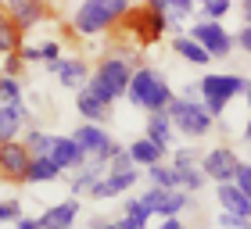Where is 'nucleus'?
<instances>
[{
    "label": "nucleus",
    "instance_id": "f257e3e1",
    "mask_svg": "<svg viewBox=\"0 0 251 229\" xmlns=\"http://www.w3.org/2000/svg\"><path fill=\"white\" fill-rule=\"evenodd\" d=\"M173 86H169V79L158 72V68H133V79H129V90H126V100H129L133 108H140L147 114L154 111H169V104H173Z\"/></svg>",
    "mask_w": 251,
    "mask_h": 229
},
{
    "label": "nucleus",
    "instance_id": "f03ea898",
    "mask_svg": "<svg viewBox=\"0 0 251 229\" xmlns=\"http://www.w3.org/2000/svg\"><path fill=\"white\" fill-rule=\"evenodd\" d=\"M129 7H133L129 0H83L72 15V29L75 36H97V32L119 29Z\"/></svg>",
    "mask_w": 251,
    "mask_h": 229
},
{
    "label": "nucleus",
    "instance_id": "7ed1b4c3",
    "mask_svg": "<svg viewBox=\"0 0 251 229\" xmlns=\"http://www.w3.org/2000/svg\"><path fill=\"white\" fill-rule=\"evenodd\" d=\"M129 79H133V65L126 61V57L111 54V57H104V61L97 65V72L90 75L86 90H90V93H97V97L111 108L119 97H126V90H129Z\"/></svg>",
    "mask_w": 251,
    "mask_h": 229
},
{
    "label": "nucleus",
    "instance_id": "20e7f679",
    "mask_svg": "<svg viewBox=\"0 0 251 229\" xmlns=\"http://www.w3.org/2000/svg\"><path fill=\"white\" fill-rule=\"evenodd\" d=\"M248 86H251V83H248L244 75H226V72H212V75H204L201 83H198L201 104L212 111V118H219L233 97H244Z\"/></svg>",
    "mask_w": 251,
    "mask_h": 229
},
{
    "label": "nucleus",
    "instance_id": "39448f33",
    "mask_svg": "<svg viewBox=\"0 0 251 229\" xmlns=\"http://www.w3.org/2000/svg\"><path fill=\"white\" fill-rule=\"evenodd\" d=\"M122 32H129V36L140 43V47H147V43H158L169 32V18L165 15H158V11H151L147 4L140 7H129V15L122 18Z\"/></svg>",
    "mask_w": 251,
    "mask_h": 229
},
{
    "label": "nucleus",
    "instance_id": "423d86ee",
    "mask_svg": "<svg viewBox=\"0 0 251 229\" xmlns=\"http://www.w3.org/2000/svg\"><path fill=\"white\" fill-rule=\"evenodd\" d=\"M169 118H173L176 133L190 136V140H198L212 129V111L201 104V100H183V97H173V104H169Z\"/></svg>",
    "mask_w": 251,
    "mask_h": 229
},
{
    "label": "nucleus",
    "instance_id": "0eeeda50",
    "mask_svg": "<svg viewBox=\"0 0 251 229\" xmlns=\"http://www.w3.org/2000/svg\"><path fill=\"white\" fill-rule=\"evenodd\" d=\"M187 36L198 43V47L208 54V57H226L233 50V32H226L223 22H208V18H201L198 25H194Z\"/></svg>",
    "mask_w": 251,
    "mask_h": 229
},
{
    "label": "nucleus",
    "instance_id": "6e6552de",
    "mask_svg": "<svg viewBox=\"0 0 251 229\" xmlns=\"http://www.w3.org/2000/svg\"><path fill=\"white\" fill-rule=\"evenodd\" d=\"M72 140L83 147L86 158H97V161H104V165H108L111 158H115V151H119V143L111 140V136L100 129V125H94V122H83V125L72 133Z\"/></svg>",
    "mask_w": 251,
    "mask_h": 229
},
{
    "label": "nucleus",
    "instance_id": "1a4fd4ad",
    "mask_svg": "<svg viewBox=\"0 0 251 229\" xmlns=\"http://www.w3.org/2000/svg\"><path fill=\"white\" fill-rule=\"evenodd\" d=\"M29 165H32V154L22 140H11V143H0V179L7 183H25L29 179Z\"/></svg>",
    "mask_w": 251,
    "mask_h": 229
},
{
    "label": "nucleus",
    "instance_id": "9d476101",
    "mask_svg": "<svg viewBox=\"0 0 251 229\" xmlns=\"http://www.w3.org/2000/svg\"><path fill=\"white\" fill-rule=\"evenodd\" d=\"M201 172L208 176L215 186L219 183H233V176H237V165H241V158H237L230 147H212L208 154H201Z\"/></svg>",
    "mask_w": 251,
    "mask_h": 229
},
{
    "label": "nucleus",
    "instance_id": "9b49d317",
    "mask_svg": "<svg viewBox=\"0 0 251 229\" xmlns=\"http://www.w3.org/2000/svg\"><path fill=\"white\" fill-rule=\"evenodd\" d=\"M4 11H7V18L18 25V32L25 36L29 29H36L40 22L50 15V4L47 0H7Z\"/></svg>",
    "mask_w": 251,
    "mask_h": 229
},
{
    "label": "nucleus",
    "instance_id": "f8f14e48",
    "mask_svg": "<svg viewBox=\"0 0 251 229\" xmlns=\"http://www.w3.org/2000/svg\"><path fill=\"white\" fill-rule=\"evenodd\" d=\"M29 125H32V111H29L25 100L22 104H0V143L22 140V133Z\"/></svg>",
    "mask_w": 251,
    "mask_h": 229
},
{
    "label": "nucleus",
    "instance_id": "ddd939ff",
    "mask_svg": "<svg viewBox=\"0 0 251 229\" xmlns=\"http://www.w3.org/2000/svg\"><path fill=\"white\" fill-rule=\"evenodd\" d=\"M50 75H58V83L65 90H83L90 83V65L83 61V57H58V61L43 65Z\"/></svg>",
    "mask_w": 251,
    "mask_h": 229
},
{
    "label": "nucleus",
    "instance_id": "4468645a",
    "mask_svg": "<svg viewBox=\"0 0 251 229\" xmlns=\"http://www.w3.org/2000/svg\"><path fill=\"white\" fill-rule=\"evenodd\" d=\"M136 179H140V172H136V168H129V172H108L104 179L94 183L90 197H94V201H108V197H119V193H129L136 186Z\"/></svg>",
    "mask_w": 251,
    "mask_h": 229
},
{
    "label": "nucleus",
    "instance_id": "2eb2a0df",
    "mask_svg": "<svg viewBox=\"0 0 251 229\" xmlns=\"http://www.w3.org/2000/svg\"><path fill=\"white\" fill-rule=\"evenodd\" d=\"M50 161L58 165L61 172H75V168L86 165V154H83V147H79L72 136H54V143H50Z\"/></svg>",
    "mask_w": 251,
    "mask_h": 229
},
{
    "label": "nucleus",
    "instance_id": "dca6fc26",
    "mask_svg": "<svg viewBox=\"0 0 251 229\" xmlns=\"http://www.w3.org/2000/svg\"><path fill=\"white\" fill-rule=\"evenodd\" d=\"M79 197H68L61 204H50L47 211L40 215V229H72V222L79 219Z\"/></svg>",
    "mask_w": 251,
    "mask_h": 229
},
{
    "label": "nucleus",
    "instance_id": "f3484780",
    "mask_svg": "<svg viewBox=\"0 0 251 229\" xmlns=\"http://www.w3.org/2000/svg\"><path fill=\"white\" fill-rule=\"evenodd\" d=\"M215 197H219L223 211L241 215V219H251V201L241 193V186H237V183H219V186H215Z\"/></svg>",
    "mask_w": 251,
    "mask_h": 229
},
{
    "label": "nucleus",
    "instance_id": "a211bd4d",
    "mask_svg": "<svg viewBox=\"0 0 251 229\" xmlns=\"http://www.w3.org/2000/svg\"><path fill=\"white\" fill-rule=\"evenodd\" d=\"M129 158H133V165H144V168H151V165H158L165 158V151L169 147H162V143H154V140H147V136H140V140H133L129 147Z\"/></svg>",
    "mask_w": 251,
    "mask_h": 229
},
{
    "label": "nucleus",
    "instance_id": "6ab92c4d",
    "mask_svg": "<svg viewBox=\"0 0 251 229\" xmlns=\"http://www.w3.org/2000/svg\"><path fill=\"white\" fill-rule=\"evenodd\" d=\"M75 111L79 114H83V118L86 122H94V125H100V122H104L108 118V104H104V100H100L97 93H90V90L83 86V90H79V93H75Z\"/></svg>",
    "mask_w": 251,
    "mask_h": 229
},
{
    "label": "nucleus",
    "instance_id": "aec40b11",
    "mask_svg": "<svg viewBox=\"0 0 251 229\" xmlns=\"http://www.w3.org/2000/svg\"><path fill=\"white\" fill-rule=\"evenodd\" d=\"M147 140H154V143H162V147H169L173 143V136H176V125H173V118H169V111H154V114H147Z\"/></svg>",
    "mask_w": 251,
    "mask_h": 229
},
{
    "label": "nucleus",
    "instance_id": "412c9836",
    "mask_svg": "<svg viewBox=\"0 0 251 229\" xmlns=\"http://www.w3.org/2000/svg\"><path fill=\"white\" fill-rule=\"evenodd\" d=\"M151 11H158V15L169 18V25H179L190 11H194V0H144Z\"/></svg>",
    "mask_w": 251,
    "mask_h": 229
},
{
    "label": "nucleus",
    "instance_id": "4be33fe9",
    "mask_svg": "<svg viewBox=\"0 0 251 229\" xmlns=\"http://www.w3.org/2000/svg\"><path fill=\"white\" fill-rule=\"evenodd\" d=\"M22 50V32L18 25L7 18V11L0 7V57H7V54H18Z\"/></svg>",
    "mask_w": 251,
    "mask_h": 229
},
{
    "label": "nucleus",
    "instance_id": "5701e85b",
    "mask_svg": "<svg viewBox=\"0 0 251 229\" xmlns=\"http://www.w3.org/2000/svg\"><path fill=\"white\" fill-rule=\"evenodd\" d=\"M22 143L29 147V154H32V158H50V143H54V136H50V133H43V129H36V125H29V129L22 133Z\"/></svg>",
    "mask_w": 251,
    "mask_h": 229
},
{
    "label": "nucleus",
    "instance_id": "b1692460",
    "mask_svg": "<svg viewBox=\"0 0 251 229\" xmlns=\"http://www.w3.org/2000/svg\"><path fill=\"white\" fill-rule=\"evenodd\" d=\"M173 50H176L179 57H183L187 65H208V61H212V57L204 54V50H201L190 36H173Z\"/></svg>",
    "mask_w": 251,
    "mask_h": 229
},
{
    "label": "nucleus",
    "instance_id": "393cba45",
    "mask_svg": "<svg viewBox=\"0 0 251 229\" xmlns=\"http://www.w3.org/2000/svg\"><path fill=\"white\" fill-rule=\"evenodd\" d=\"M147 179H151V186L179 190V176H176V168H173V165H165V161H158V165L147 168Z\"/></svg>",
    "mask_w": 251,
    "mask_h": 229
},
{
    "label": "nucleus",
    "instance_id": "a878e982",
    "mask_svg": "<svg viewBox=\"0 0 251 229\" xmlns=\"http://www.w3.org/2000/svg\"><path fill=\"white\" fill-rule=\"evenodd\" d=\"M54 179H61V168L54 165L50 158H32L29 179H25V183H54Z\"/></svg>",
    "mask_w": 251,
    "mask_h": 229
},
{
    "label": "nucleus",
    "instance_id": "bb28decb",
    "mask_svg": "<svg viewBox=\"0 0 251 229\" xmlns=\"http://www.w3.org/2000/svg\"><path fill=\"white\" fill-rule=\"evenodd\" d=\"M190 197H194V193H187V190H169L165 204L158 208V215H162V219H179V211L190 204Z\"/></svg>",
    "mask_w": 251,
    "mask_h": 229
},
{
    "label": "nucleus",
    "instance_id": "cd10ccee",
    "mask_svg": "<svg viewBox=\"0 0 251 229\" xmlns=\"http://www.w3.org/2000/svg\"><path fill=\"white\" fill-rule=\"evenodd\" d=\"M176 176H179V190H187V193H198L204 183H208V176L201 172V165H187V168H176Z\"/></svg>",
    "mask_w": 251,
    "mask_h": 229
},
{
    "label": "nucleus",
    "instance_id": "c85d7f7f",
    "mask_svg": "<svg viewBox=\"0 0 251 229\" xmlns=\"http://www.w3.org/2000/svg\"><path fill=\"white\" fill-rule=\"evenodd\" d=\"M0 104H22V79L0 75Z\"/></svg>",
    "mask_w": 251,
    "mask_h": 229
},
{
    "label": "nucleus",
    "instance_id": "c756f323",
    "mask_svg": "<svg viewBox=\"0 0 251 229\" xmlns=\"http://www.w3.org/2000/svg\"><path fill=\"white\" fill-rule=\"evenodd\" d=\"M122 215H126L129 222H136V226H147V219H151V211H147V204H144L140 197H126Z\"/></svg>",
    "mask_w": 251,
    "mask_h": 229
},
{
    "label": "nucleus",
    "instance_id": "7c9ffc66",
    "mask_svg": "<svg viewBox=\"0 0 251 229\" xmlns=\"http://www.w3.org/2000/svg\"><path fill=\"white\" fill-rule=\"evenodd\" d=\"M233 7V0H208V4H201V18L208 22H223V15Z\"/></svg>",
    "mask_w": 251,
    "mask_h": 229
},
{
    "label": "nucleus",
    "instance_id": "2f4dec72",
    "mask_svg": "<svg viewBox=\"0 0 251 229\" xmlns=\"http://www.w3.org/2000/svg\"><path fill=\"white\" fill-rule=\"evenodd\" d=\"M90 229H147V226H136V222H129L122 215V219H94Z\"/></svg>",
    "mask_w": 251,
    "mask_h": 229
},
{
    "label": "nucleus",
    "instance_id": "473e14b6",
    "mask_svg": "<svg viewBox=\"0 0 251 229\" xmlns=\"http://www.w3.org/2000/svg\"><path fill=\"white\" fill-rule=\"evenodd\" d=\"M22 201H0V222H22Z\"/></svg>",
    "mask_w": 251,
    "mask_h": 229
},
{
    "label": "nucleus",
    "instance_id": "72a5a7b5",
    "mask_svg": "<svg viewBox=\"0 0 251 229\" xmlns=\"http://www.w3.org/2000/svg\"><path fill=\"white\" fill-rule=\"evenodd\" d=\"M233 183L241 186V193L251 201V161H241V165H237V176H233Z\"/></svg>",
    "mask_w": 251,
    "mask_h": 229
},
{
    "label": "nucleus",
    "instance_id": "f704fd0d",
    "mask_svg": "<svg viewBox=\"0 0 251 229\" xmlns=\"http://www.w3.org/2000/svg\"><path fill=\"white\" fill-rule=\"evenodd\" d=\"M129 168H136V165H133V158H129V151H126V147H119L115 158L108 161V172H129Z\"/></svg>",
    "mask_w": 251,
    "mask_h": 229
},
{
    "label": "nucleus",
    "instance_id": "c9c22d12",
    "mask_svg": "<svg viewBox=\"0 0 251 229\" xmlns=\"http://www.w3.org/2000/svg\"><path fill=\"white\" fill-rule=\"evenodd\" d=\"M22 68H25V61H22V54H7L4 61H0V75H22Z\"/></svg>",
    "mask_w": 251,
    "mask_h": 229
},
{
    "label": "nucleus",
    "instance_id": "e433bc0d",
    "mask_svg": "<svg viewBox=\"0 0 251 229\" xmlns=\"http://www.w3.org/2000/svg\"><path fill=\"white\" fill-rule=\"evenodd\" d=\"M40 61L43 65H50V61H58V57H61V43H54V40H47V43H40Z\"/></svg>",
    "mask_w": 251,
    "mask_h": 229
},
{
    "label": "nucleus",
    "instance_id": "4c0bfd02",
    "mask_svg": "<svg viewBox=\"0 0 251 229\" xmlns=\"http://www.w3.org/2000/svg\"><path fill=\"white\" fill-rule=\"evenodd\" d=\"M198 161H201V158L194 154L190 147H179V151L173 154V168H187V165H198Z\"/></svg>",
    "mask_w": 251,
    "mask_h": 229
},
{
    "label": "nucleus",
    "instance_id": "58836bf2",
    "mask_svg": "<svg viewBox=\"0 0 251 229\" xmlns=\"http://www.w3.org/2000/svg\"><path fill=\"white\" fill-rule=\"evenodd\" d=\"M219 226H223V229H251V219H241V215L223 211V215H219Z\"/></svg>",
    "mask_w": 251,
    "mask_h": 229
},
{
    "label": "nucleus",
    "instance_id": "ea45409f",
    "mask_svg": "<svg viewBox=\"0 0 251 229\" xmlns=\"http://www.w3.org/2000/svg\"><path fill=\"white\" fill-rule=\"evenodd\" d=\"M233 47H241L244 54H251V22H244V25H241V32L233 36Z\"/></svg>",
    "mask_w": 251,
    "mask_h": 229
},
{
    "label": "nucleus",
    "instance_id": "a19ab883",
    "mask_svg": "<svg viewBox=\"0 0 251 229\" xmlns=\"http://www.w3.org/2000/svg\"><path fill=\"white\" fill-rule=\"evenodd\" d=\"M158 229H187V226L179 222V219H162V226H158Z\"/></svg>",
    "mask_w": 251,
    "mask_h": 229
},
{
    "label": "nucleus",
    "instance_id": "79ce46f5",
    "mask_svg": "<svg viewBox=\"0 0 251 229\" xmlns=\"http://www.w3.org/2000/svg\"><path fill=\"white\" fill-rule=\"evenodd\" d=\"M15 229H40V219H22L15 222Z\"/></svg>",
    "mask_w": 251,
    "mask_h": 229
},
{
    "label": "nucleus",
    "instance_id": "37998d69",
    "mask_svg": "<svg viewBox=\"0 0 251 229\" xmlns=\"http://www.w3.org/2000/svg\"><path fill=\"white\" fill-rule=\"evenodd\" d=\"M241 15H244V22H251V0H244V4H241Z\"/></svg>",
    "mask_w": 251,
    "mask_h": 229
},
{
    "label": "nucleus",
    "instance_id": "c03bdc74",
    "mask_svg": "<svg viewBox=\"0 0 251 229\" xmlns=\"http://www.w3.org/2000/svg\"><path fill=\"white\" fill-rule=\"evenodd\" d=\"M244 140L251 143V118H248V125H244Z\"/></svg>",
    "mask_w": 251,
    "mask_h": 229
},
{
    "label": "nucleus",
    "instance_id": "a18cd8bd",
    "mask_svg": "<svg viewBox=\"0 0 251 229\" xmlns=\"http://www.w3.org/2000/svg\"><path fill=\"white\" fill-rule=\"evenodd\" d=\"M244 100H248V108H251V86H248V93H244Z\"/></svg>",
    "mask_w": 251,
    "mask_h": 229
},
{
    "label": "nucleus",
    "instance_id": "49530a36",
    "mask_svg": "<svg viewBox=\"0 0 251 229\" xmlns=\"http://www.w3.org/2000/svg\"><path fill=\"white\" fill-rule=\"evenodd\" d=\"M198 4H208V0H198Z\"/></svg>",
    "mask_w": 251,
    "mask_h": 229
},
{
    "label": "nucleus",
    "instance_id": "de8ad7c7",
    "mask_svg": "<svg viewBox=\"0 0 251 229\" xmlns=\"http://www.w3.org/2000/svg\"><path fill=\"white\" fill-rule=\"evenodd\" d=\"M4 4H7V0H0V7H4Z\"/></svg>",
    "mask_w": 251,
    "mask_h": 229
}]
</instances>
